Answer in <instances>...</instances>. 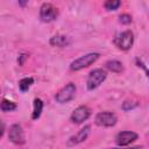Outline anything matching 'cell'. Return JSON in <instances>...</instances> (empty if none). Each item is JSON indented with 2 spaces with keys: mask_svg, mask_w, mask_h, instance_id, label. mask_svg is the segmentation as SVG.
<instances>
[{
  "mask_svg": "<svg viewBox=\"0 0 149 149\" xmlns=\"http://www.w3.org/2000/svg\"><path fill=\"white\" fill-rule=\"evenodd\" d=\"M70 43V40L65 35H55L50 38V44L52 47H58V48H64Z\"/></svg>",
  "mask_w": 149,
  "mask_h": 149,
  "instance_id": "8fae6325",
  "label": "cell"
},
{
  "mask_svg": "<svg viewBox=\"0 0 149 149\" xmlns=\"http://www.w3.org/2000/svg\"><path fill=\"white\" fill-rule=\"evenodd\" d=\"M26 3H27V1H24V2L23 1H19V5H21V6H24Z\"/></svg>",
  "mask_w": 149,
  "mask_h": 149,
  "instance_id": "603a6c76",
  "label": "cell"
},
{
  "mask_svg": "<svg viewBox=\"0 0 149 149\" xmlns=\"http://www.w3.org/2000/svg\"><path fill=\"white\" fill-rule=\"evenodd\" d=\"M5 129H6V126H5V122L0 120V139L2 137L3 133H5Z\"/></svg>",
  "mask_w": 149,
  "mask_h": 149,
  "instance_id": "44dd1931",
  "label": "cell"
},
{
  "mask_svg": "<svg viewBox=\"0 0 149 149\" xmlns=\"http://www.w3.org/2000/svg\"><path fill=\"white\" fill-rule=\"evenodd\" d=\"M106 69L112 71V72H115V73H120L122 72L123 70V65L120 61H116V59H112V61H108L106 62Z\"/></svg>",
  "mask_w": 149,
  "mask_h": 149,
  "instance_id": "4fadbf2b",
  "label": "cell"
},
{
  "mask_svg": "<svg viewBox=\"0 0 149 149\" xmlns=\"http://www.w3.org/2000/svg\"><path fill=\"white\" fill-rule=\"evenodd\" d=\"M139 104L136 101H133V100H126L123 101L122 104V109L123 111H130V109H134Z\"/></svg>",
  "mask_w": 149,
  "mask_h": 149,
  "instance_id": "e0dca14e",
  "label": "cell"
},
{
  "mask_svg": "<svg viewBox=\"0 0 149 149\" xmlns=\"http://www.w3.org/2000/svg\"><path fill=\"white\" fill-rule=\"evenodd\" d=\"M120 22L122 23V24H129L130 22H132V16L129 15V14H121L120 15Z\"/></svg>",
  "mask_w": 149,
  "mask_h": 149,
  "instance_id": "ac0fdd59",
  "label": "cell"
},
{
  "mask_svg": "<svg viewBox=\"0 0 149 149\" xmlns=\"http://www.w3.org/2000/svg\"><path fill=\"white\" fill-rule=\"evenodd\" d=\"M33 84H34V78L26 77V78H22L19 80V88L21 92H27Z\"/></svg>",
  "mask_w": 149,
  "mask_h": 149,
  "instance_id": "5bb4252c",
  "label": "cell"
},
{
  "mask_svg": "<svg viewBox=\"0 0 149 149\" xmlns=\"http://www.w3.org/2000/svg\"><path fill=\"white\" fill-rule=\"evenodd\" d=\"M118 118L114 113L112 112H100L95 115L94 122L99 127H113L116 125Z\"/></svg>",
  "mask_w": 149,
  "mask_h": 149,
  "instance_id": "52a82bcc",
  "label": "cell"
},
{
  "mask_svg": "<svg viewBox=\"0 0 149 149\" xmlns=\"http://www.w3.org/2000/svg\"><path fill=\"white\" fill-rule=\"evenodd\" d=\"M58 16V10L57 8L50 3V2H44L40 7V19L42 22H52L57 19Z\"/></svg>",
  "mask_w": 149,
  "mask_h": 149,
  "instance_id": "277c9868",
  "label": "cell"
},
{
  "mask_svg": "<svg viewBox=\"0 0 149 149\" xmlns=\"http://www.w3.org/2000/svg\"><path fill=\"white\" fill-rule=\"evenodd\" d=\"M90 133H91V126H88V125H87V126H84L77 134L72 135V136L69 139L68 146H77V144L84 142V141L88 137Z\"/></svg>",
  "mask_w": 149,
  "mask_h": 149,
  "instance_id": "30bf717a",
  "label": "cell"
},
{
  "mask_svg": "<svg viewBox=\"0 0 149 149\" xmlns=\"http://www.w3.org/2000/svg\"><path fill=\"white\" fill-rule=\"evenodd\" d=\"M135 62H136L137 66H141V68H143V70H144V72H146V73L148 72V71H147V66H146V65L142 63V61H141L140 58H136V61H135Z\"/></svg>",
  "mask_w": 149,
  "mask_h": 149,
  "instance_id": "ffe728a7",
  "label": "cell"
},
{
  "mask_svg": "<svg viewBox=\"0 0 149 149\" xmlns=\"http://www.w3.org/2000/svg\"><path fill=\"white\" fill-rule=\"evenodd\" d=\"M112 149H141V147H139V146H136V147H132V148H122V147H120V148H112Z\"/></svg>",
  "mask_w": 149,
  "mask_h": 149,
  "instance_id": "7402d4cb",
  "label": "cell"
},
{
  "mask_svg": "<svg viewBox=\"0 0 149 149\" xmlns=\"http://www.w3.org/2000/svg\"><path fill=\"white\" fill-rule=\"evenodd\" d=\"M120 6H121V1H119V0H107L104 3L105 9H107V10H116Z\"/></svg>",
  "mask_w": 149,
  "mask_h": 149,
  "instance_id": "2e32d148",
  "label": "cell"
},
{
  "mask_svg": "<svg viewBox=\"0 0 149 149\" xmlns=\"http://www.w3.org/2000/svg\"><path fill=\"white\" fill-rule=\"evenodd\" d=\"M74 95H76V85L73 83H69L56 93L55 99L59 104H66L71 101L74 98Z\"/></svg>",
  "mask_w": 149,
  "mask_h": 149,
  "instance_id": "5b68a950",
  "label": "cell"
},
{
  "mask_svg": "<svg viewBox=\"0 0 149 149\" xmlns=\"http://www.w3.org/2000/svg\"><path fill=\"white\" fill-rule=\"evenodd\" d=\"M137 134L132 130H122L116 134L115 136V142L119 147H127L135 140H137Z\"/></svg>",
  "mask_w": 149,
  "mask_h": 149,
  "instance_id": "9c48e42d",
  "label": "cell"
},
{
  "mask_svg": "<svg viewBox=\"0 0 149 149\" xmlns=\"http://www.w3.org/2000/svg\"><path fill=\"white\" fill-rule=\"evenodd\" d=\"M114 44L123 51L129 50L134 44V34L130 30H125L118 34L114 38Z\"/></svg>",
  "mask_w": 149,
  "mask_h": 149,
  "instance_id": "3957f363",
  "label": "cell"
},
{
  "mask_svg": "<svg viewBox=\"0 0 149 149\" xmlns=\"http://www.w3.org/2000/svg\"><path fill=\"white\" fill-rule=\"evenodd\" d=\"M99 57H100V55L98 52H88V54L83 55L79 58L74 59L73 62H71L70 69L72 71H79L81 69H85V68L92 65Z\"/></svg>",
  "mask_w": 149,
  "mask_h": 149,
  "instance_id": "6da1fadb",
  "label": "cell"
},
{
  "mask_svg": "<svg viewBox=\"0 0 149 149\" xmlns=\"http://www.w3.org/2000/svg\"><path fill=\"white\" fill-rule=\"evenodd\" d=\"M43 101L42 99L40 98H35L34 99V104H33V113H31V119L33 120H37L41 114H42V111H43Z\"/></svg>",
  "mask_w": 149,
  "mask_h": 149,
  "instance_id": "7c38bea8",
  "label": "cell"
},
{
  "mask_svg": "<svg viewBox=\"0 0 149 149\" xmlns=\"http://www.w3.org/2000/svg\"><path fill=\"white\" fill-rule=\"evenodd\" d=\"M107 73L104 69H94L90 72L87 80H86V87L88 91H93L97 87H99L102 81L106 79Z\"/></svg>",
  "mask_w": 149,
  "mask_h": 149,
  "instance_id": "7a4b0ae2",
  "label": "cell"
},
{
  "mask_svg": "<svg viewBox=\"0 0 149 149\" xmlns=\"http://www.w3.org/2000/svg\"><path fill=\"white\" fill-rule=\"evenodd\" d=\"M28 58V55L27 54H22V55H20L19 56V58H17V63L20 64V65H23V63H24V61Z\"/></svg>",
  "mask_w": 149,
  "mask_h": 149,
  "instance_id": "d6986e66",
  "label": "cell"
},
{
  "mask_svg": "<svg viewBox=\"0 0 149 149\" xmlns=\"http://www.w3.org/2000/svg\"><path fill=\"white\" fill-rule=\"evenodd\" d=\"M8 140L16 146H22L26 143V136H24V132L21 125L14 123L10 126L8 130Z\"/></svg>",
  "mask_w": 149,
  "mask_h": 149,
  "instance_id": "8992f818",
  "label": "cell"
},
{
  "mask_svg": "<svg viewBox=\"0 0 149 149\" xmlns=\"http://www.w3.org/2000/svg\"><path fill=\"white\" fill-rule=\"evenodd\" d=\"M0 109L2 112H12V111L16 109V104L13 102V101H10V100L3 99L0 102Z\"/></svg>",
  "mask_w": 149,
  "mask_h": 149,
  "instance_id": "9a60e30c",
  "label": "cell"
},
{
  "mask_svg": "<svg viewBox=\"0 0 149 149\" xmlns=\"http://www.w3.org/2000/svg\"><path fill=\"white\" fill-rule=\"evenodd\" d=\"M91 115V109L86 106V105H81L78 106L71 114L70 119L73 123H81L84 121H86Z\"/></svg>",
  "mask_w": 149,
  "mask_h": 149,
  "instance_id": "ba28073f",
  "label": "cell"
}]
</instances>
